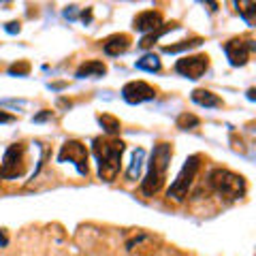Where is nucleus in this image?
<instances>
[{
	"label": "nucleus",
	"instance_id": "23",
	"mask_svg": "<svg viewBox=\"0 0 256 256\" xmlns=\"http://www.w3.org/2000/svg\"><path fill=\"white\" fill-rule=\"evenodd\" d=\"M15 122V116L13 114H6V111L0 109V124H11Z\"/></svg>",
	"mask_w": 256,
	"mask_h": 256
},
{
	"label": "nucleus",
	"instance_id": "6",
	"mask_svg": "<svg viewBox=\"0 0 256 256\" xmlns=\"http://www.w3.org/2000/svg\"><path fill=\"white\" fill-rule=\"evenodd\" d=\"M66 160L73 162L77 166V171L88 178V173H90V169H88V150L82 141L70 139L62 146L60 154H58V162H66Z\"/></svg>",
	"mask_w": 256,
	"mask_h": 256
},
{
	"label": "nucleus",
	"instance_id": "22",
	"mask_svg": "<svg viewBox=\"0 0 256 256\" xmlns=\"http://www.w3.org/2000/svg\"><path fill=\"white\" fill-rule=\"evenodd\" d=\"M4 30L9 32V34H18V32L22 30V28H20V22H9V24H4Z\"/></svg>",
	"mask_w": 256,
	"mask_h": 256
},
{
	"label": "nucleus",
	"instance_id": "12",
	"mask_svg": "<svg viewBox=\"0 0 256 256\" xmlns=\"http://www.w3.org/2000/svg\"><path fill=\"white\" fill-rule=\"evenodd\" d=\"M190 98H192V102H196V105H201V107H207V109L222 107V98H220V96L210 92V90H203V88H196V90L190 94Z\"/></svg>",
	"mask_w": 256,
	"mask_h": 256
},
{
	"label": "nucleus",
	"instance_id": "26",
	"mask_svg": "<svg viewBox=\"0 0 256 256\" xmlns=\"http://www.w3.org/2000/svg\"><path fill=\"white\" fill-rule=\"evenodd\" d=\"M82 20H84V22H90V20H92V9L82 11Z\"/></svg>",
	"mask_w": 256,
	"mask_h": 256
},
{
	"label": "nucleus",
	"instance_id": "4",
	"mask_svg": "<svg viewBox=\"0 0 256 256\" xmlns=\"http://www.w3.org/2000/svg\"><path fill=\"white\" fill-rule=\"evenodd\" d=\"M198 169H201V156L194 154V156L186 158V162H184L182 171L178 173V178H175V182L171 184L169 192H166V194H169V198H173L175 203L186 201L188 190H190V186H192V182H194Z\"/></svg>",
	"mask_w": 256,
	"mask_h": 256
},
{
	"label": "nucleus",
	"instance_id": "17",
	"mask_svg": "<svg viewBox=\"0 0 256 256\" xmlns=\"http://www.w3.org/2000/svg\"><path fill=\"white\" fill-rule=\"evenodd\" d=\"M175 28H178V24H175V22H173V24H164V26L160 28V30H156V32H150V34H146V36H143L141 41H139V47H141V50H148V47H152V45H154V43L158 41L160 36L164 34V32L175 30Z\"/></svg>",
	"mask_w": 256,
	"mask_h": 256
},
{
	"label": "nucleus",
	"instance_id": "11",
	"mask_svg": "<svg viewBox=\"0 0 256 256\" xmlns=\"http://www.w3.org/2000/svg\"><path fill=\"white\" fill-rule=\"evenodd\" d=\"M128 47H130V36L128 34H111L105 38L102 43V50H105L107 56H120V54H126Z\"/></svg>",
	"mask_w": 256,
	"mask_h": 256
},
{
	"label": "nucleus",
	"instance_id": "3",
	"mask_svg": "<svg viewBox=\"0 0 256 256\" xmlns=\"http://www.w3.org/2000/svg\"><path fill=\"white\" fill-rule=\"evenodd\" d=\"M210 186L218 196L230 198V201L242 198L246 194V190H248L246 180L242 178V175L228 171V169H214L210 173Z\"/></svg>",
	"mask_w": 256,
	"mask_h": 256
},
{
	"label": "nucleus",
	"instance_id": "15",
	"mask_svg": "<svg viewBox=\"0 0 256 256\" xmlns=\"http://www.w3.org/2000/svg\"><path fill=\"white\" fill-rule=\"evenodd\" d=\"M143 160H146V150L137 148V150L132 152V160H130V166H128V171H126V178H128V180H139V173H141Z\"/></svg>",
	"mask_w": 256,
	"mask_h": 256
},
{
	"label": "nucleus",
	"instance_id": "14",
	"mask_svg": "<svg viewBox=\"0 0 256 256\" xmlns=\"http://www.w3.org/2000/svg\"><path fill=\"white\" fill-rule=\"evenodd\" d=\"M96 120H98V124L102 126V130L107 132V137H116V134L122 130V124H120V120L116 116H111V114H100Z\"/></svg>",
	"mask_w": 256,
	"mask_h": 256
},
{
	"label": "nucleus",
	"instance_id": "16",
	"mask_svg": "<svg viewBox=\"0 0 256 256\" xmlns=\"http://www.w3.org/2000/svg\"><path fill=\"white\" fill-rule=\"evenodd\" d=\"M134 66L139 70H146V73H158L160 70V58L156 54H146L141 60L134 62Z\"/></svg>",
	"mask_w": 256,
	"mask_h": 256
},
{
	"label": "nucleus",
	"instance_id": "9",
	"mask_svg": "<svg viewBox=\"0 0 256 256\" xmlns=\"http://www.w3.org/2000/svg\"><path fill=\"white\" fill-rule=\"evenodd\" d=\"M122 98L128 102V105H141V102L154 100L156 90L146 82H128L122 88Z\"/></svg>",
	"mask_w": 256,
	"mask_h": 256
},
{
	"label": "nucleus",
	"instance_id": "7",
	"mask_svg": "<svg viewBox=\"0 0 256 256\" xmlns=\"http://www.w3.org/2000/svg\"><path fill=\"white\" fill-rule=\"evenodd\" d=\"M207 68H210V56L207 54L186 56V58L175 62V70L186 79H201Z\"/></svg>",
	"mask_w": 256,
	"mask_h": 256
},
{
	"label": "nucleus",
	"instance_id": "18",
	"mask_svg": "<svg viewBox=\"0 0 256 256\" xmlns=\"http://www.w3.org/2000/svg\"><path fill=\"white\" fill-rule=\"evenodd\" d=\"M201 43H205L203 38H201V36H194V38H190V41H180V43H175V45H164L162 52H164V54H180V52L192 50V47H198Z\"/></svg>",
	"mask_w": 256,
	"mask_h": 256
},
{
	"label": "nucleus",
	"instance_id": "13",
	"mask_svg": "<svg viewBox=\"0 0 256 256\" xmlns=\"http://www.w3.org/2000/svg\"><path fill=\"white\" fill-rule=\"evenodd\" d=\"M105 73H107V66H105V62H102V60H88V62H84L82 66L77 68L75 77H79V79H86V77H102Z\"/></svg>",
	"mask_w": 256,
	"mask_h": 256
},
{
	"label": "nucleus",
	"instance_id": "21",
	"mask_svg": "<svg viewBox=\"0 0 256 256\" xmlns=\"http://www.w3.org/2000/svg\"><path fill=\"white\" fill-rule=\"evenodd\" d=\"M198 124H201V120H198L196 116L192 114H182L178 118V128H182V130H188V128H196Z\"/></svg>",
	"mask_w": 256,
	"mask_h": 256
},
{
	"label": "nucleus",
	"instance_id": "25",
	"mask_svg": "<svg viewBox=\"0 0 256 256\" xmlns=\"http://www.w3.org/2000/svg\"><path fill=\"white\" fill-rule=\"evenodd\" d=\"M64 18H68V20H75V18H77V6H68V9L64 11Z\"/></svg>",
	"mask_w": 256,
	"mask_h": 256
},
{
	"label": "nucleus",
	"instance_id": "5",
	"mask_svg": "<svg viewBox=\"0 0 256 256\" xmlns=\"http://www.w3.org/2000/svg\"><path fill=\"white\" fill-rule=\"evenodd\" d=\"M26 171V146L13 143L6 148L0 164V180H18Z\"/></svg>",
	"mask_w": 256,
	"mask_h": 256
},
{
	"label": "nucleus",
	"instance_id": "1",
	"mask_svg": "<svg viewBox=\"0 0 256 256\" xmlns=\"http://www.w3.org/2000/svg\"><path fill=\"white\" fill-rule=\"evenodd\" d=\"M124 150L126 143L118 137H96L92 141V152L98 162V178L102 182H114L118 178Z\"/></svg>",
	"mask_w": 256,
	"mask_h": 256
},
{
	"label": "nucleus",
	"instance_id": "20",
	"mask_svg": "<svg viewBox=\"0 0 256 256\" xmlns=\"http://www.w3.org/2000/svg\"><path fill=\"white\" fill-rule=\"evenodd\" d=\"M28 73H30V62H26V60H18L15 64L9 66V75L11 77H26Z\"/></svg>",
	"mask_w": 256,
	"mask_h": 256
},
{
	"label": "nucleus",
	"instance_id": "24",
	"mask_svg": "<svg viewBox=\"0 0 256 256\" xmlns=\"http://www.w3.org/2000/svg\"><path fill=\"white\" fill-rule=\"evenodd\" d=\"M54 118V114H52V111H41V114H38V116H34V122H47V120H52Z\"/></svg>",
	"mask_w": 256,
	"mask_h": 256
},
{
	"label": "nucleus",
	"instance_id": "28",
	"mask_svg": "<svg viewBox=\"0 0 256 256\" xmlns=\"http://www.w3.org/2000/svg\"><path fill=\"white\" fill-rule=\"evenodd\" d=\"M248 98H250V100L256 98V90H254V88H250V90H248Z\"/></svg>",
	"mask_w": 256,
	"mask_h": 256
},
{
	"label": "nucleus",
	"instance_id": "2",
	"mask_svg": "<svg viewBox=\"0 0 256 256\" xmlns=\"http://www.w3.org/2000/svg\"><path fill=\"white\" fill-rule=\"evenodd\" d=\"M171 158H173V146H171V143H164V141L156 143L154 152H152V158H150L148 175H146V180H143V184H141V192L146 196L158 194L160 188L164 186Z\"/></svg>",
	"mask_w": 256,
	"mask_h": 256
},
{
	"label": "nucleus",
	"instance_id": "8",
	"mask_svg": "<svg viewBox=\"0 0 256 256\" xmlns=\"http://www.w3.org/2000/svg\"><path fill=\"white\" fill-rule=\"evenodd\" d=\"M254 50V41H244V38H230L224 43V54H226L230 66H244Z\"/></svg>",
	"mask_w": 256,
	"mask_h": 256
},
{
	"label": "nucleus",
	"instance_id": "19",
	"mask_svg": "<svg viewBox=\"0 0 256 256\" xmlns=\"http://www.w3.org/2000/svg\"><path fill=\"white\" fill-rule=\"evenodd\" d=\"M235 6H237V13L252 26V24H254V15H256V4L254 2H235Z\"/></svg>",
	"mask_w": 256,
	"mask_h": 256
},
{
	"label": "nucleus",
	"instance_id": "27",
	"mask_svg": "<svg viewBox=\"0 0 256 256\" xmlns=\"http://www.w3.org/2000/svg\"><path fill=\"white\" fill-rule=\"evenodd\" d=\"M6 244H9V239H6V235L0 230V246H6Z\"/></svg>",
	"mask_w": 256,
	"mask_h": 256
},
{
	"label": "nucleus",
	"instance_id": "10",
	"mask_svg": "<svg viewBox=\"0 0 256 256\" xmlns=\"http://www.w3.org/2000/svg\"><path fill=\"white\" fill-rule=\"evenodd\" d=\"M162 26H164L162 15H160L158 11H154V9L143 11V13H139L137 18H134V28L141 30V32H146V34H150V32H156Z\"/></svg>",
	"mask_w": 256,
	"mask_h": 256
}]
</instances>
